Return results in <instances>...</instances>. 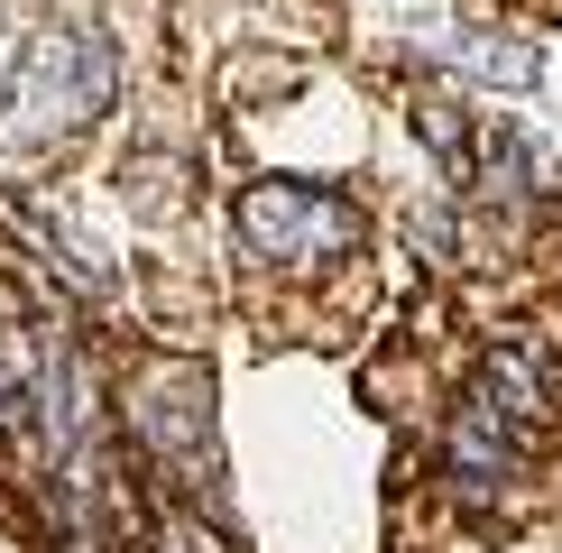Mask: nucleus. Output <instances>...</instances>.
Listing matches in <instances>:
<instances>
[{
	"label": "nucleus",
	"instance_id": "obj_1",
	"mask_svg": "<svg viewBox=\"0 0 562 553\" xmlns=\"http://www.w3.org/2000/svg\"><path fill=\"white\" fill-rule=\"evenodd\" d=\"M111 83H121V65H111L102 29H75V19L29 29L0 56V157H37L56 138H75L83 121H102Z\"/></svg>",
	"mask_w": 562,
	"mask_h": 553
},
{
	"label": "nucleus",
	"instance_id": "obj_2",
	"mask_svg": "<svg viewBox=\"0 0 562 553\" xmlns=\"http://www.w3.org/2000/svg\"><path fill=\"white\" fill-rule=\"evenodd\" d=\"M130 433H138V452L157 461V479H167L203 526H231L213 369H203V360H157V369H138V387H130Z\"/></svg>",
	"mask_w": 562,
	"mask_h": 553
},
{
	"label": "nucleus",
	"instance_id": "obj_3",
	"mask_svg": "<svg viewBox=\"0 0 562 553\" xmlns=\"http://www.w3.org/2000/svg\"><path fill=\"white\" fill-rule=\"evenodd\" d=\"M535 425H544V360L526 341H488L471 387H461V415H452V479L498 489Z\"/></svg>",
	"mask_w": 562,
	"mask_h": 553
},
{
	"label": "nucleus",
	"instance_id": "obj_4",
	"mask_svg": "<svg viewBox=\"0 0 562 553\" xmlns=\"http://www.w3.org/2000/svg\"><path fill=\"white\" fill-rule=\"evenodd\" d=\"M231 230H240V249H259V259L304 268V259H341L369 222H360V203H350L341 184L259 176V184H240V203H231Z\"/></svg>",
	"mask_w": 562,
	"mask_h": 553
},
{
	"label": "nucleus",
	"instance_id": "obj_5",
	"mask_svg": "<svg viewBox=\"0 0 562 553\" xmlns=\"http://www.w3.org/2000/svg\"><path fill=\"white\" fill-rule=\"evenodd\" d=\"M415 56L452 65L461 83H498V92H526L535 75H544L535 37H517V29H480V19H425V29H415Z\"/></svg>",
	"mask_w": 562,
	"mask_h": 553
},
{
	"label": "nucleus",
	"instance_id": "obj_6",
	"mask_svg": "<svg viewBox=\"0 0 562 553\" xmlns=\"http://www.w3.org/2000/svg\"><path fill=\"white\" fill-rule=\"evenodd\" d=\"M37 230H46V249L65 259V276H75L83 295H102V305L121 295V268H111V259H102V249H92V240H83V230L65 222V213H37Z\"/></svg>",
	"mask_w": 562,
	"mask_h": 553
},
{
	"label": "nucleus",
	"instance_id": "obj_7",
	"mask_svg": "<svg viewBox=\"0 0 562 553\" xmlns=\"http://www.w3.org/2000/svg\"><path fill=\"white\" fill-rule=\"evenodd\" d=\"M10 406H19V415H29V406H37V387H29V379H19V369H10V360H0V425H10Z\"/></svg>",
	"mask_w": 562,
	"mask_h": 553
},
{
	"label": "nucleus",
	"instance_id": "obj_8",
	"mask_svg": "<svg viewBox=\"0 0 562 553\" xmlns=\"http://www.w3.org/2000/svg\"><path fill=\"white\" fill-rule=\"evenodd\" d=\"M148 553H194V544H184V535H176V526H167V535H157V544H148Z\"/></svg>",
	"mask_w": 562,
	"mask_h": 553
}]
</instances>
